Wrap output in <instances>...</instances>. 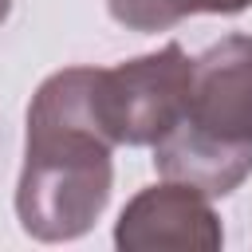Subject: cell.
Instances as JSON below:
<instances>
[{
  "instance_id": "obj_1",
  "label": "cell",
  "mask_w": 252,
  "mask_h": 252,
  "mask_svg": "<svg viewBox=\"0 0 252 252\" xmlns=\"http://www.w3.org/2000/svg\"><path fill=\"white\" fill-rule=\"evenodd\" d=\"M110 150L94 110V67L55 71L32 98L28 150L16 189L24 232L71 240L94 224L110 197Z\"/></svg>"
},
{
  "instance_id": "obj_2",
  "label": "cell",
  "mask_w": 252,
  "mask_h": 252,
  "mask_svg": "<svg viewBox=\"0 0 252 252\" xmlns=\"http://www.w3.org/2000/svg\"><path fill=\"white\" fill-rule=\"evenodd\" d=\"M154 165L201 197H224L252 173V35H228L193 59L185 106L154 142Z\"/></svg>"
},
{
  "instance_id": "obj_3",
  "label": "cell",
  "mask_w": 252,
  "mask_h": 252,
  "mask_svg": "<svg viewBox=\"0 0 252 252\" xmlns=\"http://www.w3.org/2000/svg\"><path fill=\"white\" fill-rule=\"evenodd\" d=\"M193 59L165 43L154 55L94 71V110L114 146H154L181 114Z\"/></svg>"
},
{
  "instance_id": "obj_4",
  "label": "cell",
  "mask_w": 252,
  "mask_h": 252,
  "mask_svg": "<svg viewBox=\"0 0 252 252\" xmlns=\"http://www.w3.org/2000/svg\"><path fill=\"white\" fill-rule=\"evenodd\" d=\"M114 240H118V248H165V244L217 248L220 228L197 189L169 181V185L146 189L142 197L130 201V209L118 220Z\"/></svg>"
},
{
  "instance_id": "obj_5",
  "label": "cell",
  "mask_w": 252,
  "mask_h": 252,
  "mask_svg": "<svg viewBox=\"0 0 252 252\" xmlns=\"http://www.w3.org/2000/svg\"><path fill=\"white\" fill-rule=\"evenodd\" d=\"M252 0H106L110 16L122 24V28H134V32H161L185 16H197V12H240L248 8Z\"/></svg>"
},
{
  "instance_id": "obj_6",
  "label": "cell",
  "mask_w": 252,
  "mask_h": 252,
  "mask_svg": "<svg viewBox=\"0 0 252 252\" xmlns=\"http://www.w3.org/2000/svg\"><path fill=\"white\" fill-rule=\"evenodd\" d=\"M8 8H12V0H0V24L8 20Z\"/></svg>"
}]
</instances>
